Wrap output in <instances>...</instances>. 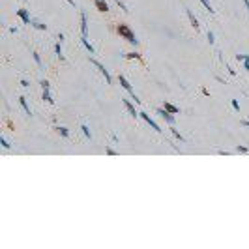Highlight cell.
I'll list each match as a JSON object with an SVG mask.
<instances>
[{"mask_svg": "<svg viewBox=\"0 0 249 249\" xmlns=\"http://www.w3.org/2000/svg\"><path fill=\"white\" fill-rule=\"evenodd\" d=\"M116 30H118V34H120V36H122L124 39H128L129 43H133V45H137V41H139V39H137V38H135V34H133L131 30H129V26H128V25H122V23H120Z\"/></svg>", "mask_w": 249, "mask_h": 249, "instance_id": "cell-1", "label": "cell"}, {"mask_svg": "<svg viewBox=\"0 0 249 249\" xmlns=\"http://www.w3.org/2000/svg\"><path fill=\"white\" fill-rule=\"evenodd\" d=\"M118 79H120V84H122V86H124V88H126V90H128V92H129V94H131V97H133V99H135V103H141V99H139V97H137V96H135V92H133V88H131V84H129V82H128V79H126V77H124V75H120V77H118Z\"/></svg>", "mask_w": 249, "mask_h": 249, "instance_id": "cell-2", "label": "cell"}, {"mask_svg": "<svg viewBox=\"0 0 249 249\" xmlns=\"http://www.w3.org/2000/svg\"><path fill=\"white\" fill-rule=\"evenodd\" d=\"M81 34H82V38H88V21H86L84 11H81Z\"/></svg>", "mask_w": 249, "mask_h": 249, "instance_id": "cell-3", "label": "cell"}, {"mask_svg": "<svg viewBox=\"0 0 249 249\" xmlns=\"http://www.w3.org/2000/svg\"><path fill=\"white\" fill-rule=\"evenodd\" d=\"M41 88H43V99L47 101V103H53V97H51V94H49V82L47 81H41Z\"/></svg>", "mask_w": 249, "mask_h": 249, "instance_id": "cell-4", "label": "cell"}, {"mask_svg": "<svg viewBox=\"0 0 249 249\" xmlns=\"http://www.w3.org/2000/svg\"><path fill=\"white\" fill-rule=\"evenodd\" d=\"M157 114H161V116H163L171 126H174V116H172V112H169L167 109H157Z\"/></svg>", "mask_w": 249, "mask_h": 249, "instance_id": "cell-5", "label": "cell"}, {"mask_svg": "<svg viewBox=\"0 0 249 249\" xmlns=\"http://www.w3.org/2000/svg\"><path fill=\"white\" fill-rule=\"evenodd\" d=\"M92 64H94V66H96L97 69L101 71V73L105 75V81H107V82H110V75H109V71L105 69V66H103V64H99V62H97V60H92Z\"/></svg>", "mask_w": 249, "mask_h": 249, "instance_id": "cell-6", "label": "cell"}, {"mask_svg": "<svg viewBox=\"0 0 249 249\" xmlns=\"http://www.w3.org/2000/svg\"><path fill=\"white\" fill-rule=\"evenodd\" d=\"M17 15L23 19L25 25H30V15H28V10H17Z\"/></svg>", "mask_w": 249, "mask_h": 249, "instance_id": "cell-7", "label": "cell"}, {"mask_svg": "<svg viewBox=\"0 0 249 249\" xmlns=\"http://www.w3.org/2000/svg\"><path fill=\"white\" fill-rule=\"evenodd\" d=\"M141 116H142V118H144V120H146V122H148V124H150V126H152V128H154V129H156V131H161V129H159V126H157V124H156V122H154V120H152V118H150V114H146V112H141Z\"/></svg>", "mask_w": 249, "mask_h": 249, "instance_id": "cell-8", "label": "cell"}, {"mask_svg": "<svg viewBox=\"0 0 249 249\" xmlns=\"http://www.w3.org/2000/svg\"><path fill=\"white\" fill-rule=\"evenodd\" d=\"M187 17H189V23H191V26L195 30H199V21H197V17L191 13V10H187Z\"/></svg>", "mask_w": 249, "mask_h": 249, "instance_id": "cell-9", "label": "cell"}, {"mask_svg": "<svg viewBox=\"0 0 249 249\" xmlns=\"http://www.w3.org/2000/svg\"><path fill=\"white\" fill-rule=\"evenodd\" d=\"M96 6H97V10H99V11H105V13L109 11V4H107L105 0H96Z\"/></svg>", "mask_w": 249, "mask_h": 249, "instance_id": "cell-10", "label": "cell"}, {"mask_svg": "<svg viewBox=\"0 0 249 249\" xmlns=\"http://www.w3.org/2000/svg\"><path fill=\"white\" fill-rule=\"evenodd\" d=\"M124 107H126V109H128V110H129V114H131V116H139V114H137V112H135V107H133L131 103H129V101H128V99H124Z\"/></svg>", "mask_w": 249, "mask_h": 249, "instance_id": "cell-11", "label": "cell"}, {"mask_svg": "<svg viewBox=\"0 0 249 249\" xmlns=\"http://www.w3.org/2000/svg\"><path fill=\"white\" fill-rule=\"evenodd\" d=\"M30 25L34 26V28H38V30H47V25H43V23H38V21H32Z\"/></svg>", "mask_w": 249, "mask_h": 249, "instance_id": "cell-12", "label": "cell"}, {"mask_svg": "<svg viewBox=\"0 0 249 249\" xmlns=\"http://www.w3.org/2000/svg\"><path fill=\"white\" fill-rule=\"evenodd\" d=\"M81 39H82V45H84V47H86V49H88V51H90V53H92V54H94V47H92V45H90V41H88V38H81Z\"/></svg>", "mask_w": 249, "mask_h": 249, "instance_id": "cell-13", "label": "cell"}, {"mask_svg": "<svg viewBox=\"0 0 249 249\" xmlns=\"http://www.w3.org/2000/svg\"><path fill=\"white\" fill-rule=\"evenodd\" d=\"M62 41H58L56 45H54V51H56V54H58V58H60V60H64V56H62V45H60Z\"/></svg>", "mask_w": 249, "mask_h": 249, "instance_id": "cell-14", "label": "cell"}, {"mask_svg": "<svg viewBox=\"0 0 249 249\" xmlns=\"http://www.w3.org/2000/svg\"><path fill=\"white\" fill-rule=\"evenodd\" d=\"M19 101H21V105H23V109H25V110H26V114H28V116H30V114H32V112H30V107H28V105H26V99H25V97H19Z\"/></svg>", "mask_w": 249, "mask_h": 249, "instance_id": "cell-15", "label": "cell"}, {"mask_svg": "<svg viewBox=\"0 0 249 249\" xmlns=\"http://www.w3.org/2000/svg\"><path fill=\"white\" fill-rule=\"evenodd\" d=\"M165 109H167L169 112H172V114H176L178 110H180V109H178V107H174V105H171V103H165Z\"/></svg>", "mask_w": 249, "mask_h": 249, "instance_id": "cell-16", "label": "cell"}, {"mask_svg": "<svg viewBox=\"0 0 249 249\" xmlns=\"http://www.w3.org/2000/svg\"><path fill=\"white\" fill-rule=\"evenodd\" d=\"M56 131L60 133V135L64 137V139H68V137H69V131H68V129H66V128H56Z\"/></svg>", "mask_w": 249, "mask_h": 249, "instance_id": "cell-17", "label": "cell"}, {"mask_svg": "<svg viewBox=\"0 0 249 249\" xmlns=\"http://www.w3.org/2000/svg\"><path fill=\"white\" fill-rule=\"evenodd\" d=\"M200 2H202V6H204V8H206V10H208V11H210V13H213V11H215V10H213V8H212V4H210V2H208V0H200Z\"/></svg>", "mask_w": 249, "mask_h": 249, "instance_id": "cell-18", "label": "cell"}, {"mask_svg": "<svg viewBox=\"0 0 249 249\" xmlns=\"http://www.w3.org/2000/svg\"><path fill=\"white\" fill-rule=\"evenodd\" d=\"M82 133H84V137H88V139H90V137H92V133H90V129H88V126H82Z\"/></svg>", "mask_w": 249, "mask_h": 249, "instance_id": "cell-19", "label": "cell"}, {"mask_svg": "<svg viewBox=\"0 0 249 249\" xmlns=\"http://www.w3.org/2000/svg\"><path fill=\"white\" fill-rule=\"evenodd\" d=\"M114 2H116V4H118V6H120V10H124V11H126V13H128V11H129V10H128V8H126V4H124V2H122V0H114Z\"/></svg>", "mask_w": 249, "mask_h": 249, "instance_id": "cell-20", "label": "cell"}, {"mask_svg": "<svg viewBox=\"0 0 249 249\" xmlns=\"http://www.w3.org/2000/svg\"><path fill=\"white\" fill-rule=\"evenodd\" d=\"M126 56H128V58H137V60H141V54H139V53H128Z\"/></svg>", "mask_w": 249, "mask_h": 249, "instance_id": "cell-21", "label": "cell"}, {"mask_svg": "<svg viewBox=\"0 0 249 249\" xmlns=\"http://www.w3.org/2000/svg\"><path fill=\"white\" fill-rule=\"evenodd\" d=\"M244 69H249V54L244 56Z\"/></svg>", "mask_w": 249, "mask_h": 249, "instance_id": "cell-22", "label": "cell"}, {"mask_svg": "<svg viewBox=\"0 0 249 249\" xmlns=\"http://www.w3.org/2000/svg\"><path fill=\"white\" fill-rule=\"evenodd\" d=\"M171 129H172V135H174V137H176V139H180V141H184V137H182V135H180V133H178V131H176V129H174V128H171Z\"/></svg>", "mask_w": 249, "mask_h": 249, "instance_id": "cell-23", "label": "cell"}, {"mask_svg": "<svg viewBox=\"0 0 249 249\" xmlns=\"http://www.w3.org/2000/svg\"><path fill=\"white\" fill-rule=\"evenodd\" d=\"M34 60H36V64H38V66H41V58H39L38 53H34Z\"/></svg>", "mask_w": 249, "mask_h": 249, "instance_id": "cell-24", "label": "cell"}, {"mask_svg": "<svg viewBox=\"0 0 249 249\" xmlns=\"http://www.w3.org/2000/svg\"><path fill=\"white\" fill-rule=\"evenodd\" d=\"M0 144H2V146H4V148H10V144H8V141H6V139H4V137H2V139H0Z\"/></svg>", "mask_w": 249, "mask_h": 249, "instance_id": "cell-25", "label": "cell"}, {"mask_svg": "<svg viewBox=\"0 0 249 249\" xmlns=\"http://www.w3.org/2000/svg\"><path fill=\"white\" fill-rule=\"evenodd\" d=\"M232 109H236V110L240 109V105H238V101H236V99H232Z\"/></svg>", "mask_w": 249, "mask_h": 249, "instance_id": "cell-26", "label": "cell"}, {"mask_svg": "<svg viewBox=\"0 0 249 249\" xmlns=\"http://www.w3.org/2000/svg\"><path fill=\"white\" fill-rule=\"evenodd\" d=\"M236 150H238V152H242V154H244V152H247V148H246V146H238Z\"/></svg>", "mask_w": 249, "mask_h": 249, "instance_id": "cell-27", "label": "cell"}, {"mask_svg": "<svg viewBox=\"0 0 249 249\" xmlns=\"http://www.w3.org/2000/svg\"><path fill=\"white\" fill-rule=\"evenodd\" d=\"M105 152H107V154H109V156H114V154H116V152H114V150H112V148H107V150H105Z\"/></svg>", "mask_w": 249, "mask_h": 249, "instance_id": "cell-28", "label": "cell"}, {"mask_svg": "<svg viewBox=\"0 0 249 249\" xmlns=\"http://www.w3.org/2000/svg\"><path fill=\"white\" fill-rule=\"evenodd\" d=\"M240 124L246 126V128H249V120H240Z\"/></svg>", "mask_w": 249, "mask_h": 249, "instance_id": "cell-29", "label": "cell"}, {"mask_svg": "<svg viewBox=\"0 0 249 249\" xmlns=\"http://www.w3.org/2000/svg\"><path fill=\"white\" fill-rule=\"evenodd\" d=\"M208 39H210V43H213V34L212 32H208Z\"/></svg>", "mask_w": 249, "mask_h": 249, "instance_id": "cell-30", "label": "cell"}, {"mask_svg": "<svg viewBox=\"0 0 249 249\" xmlns=\"http://www.w3.org/2000/svg\"><path fill=\"white\" fill-rule=\"evenodd\" d=\"M244 4H246V8L249 10V0H244Z\"/></svg>", "mask_w": 249, "mask_h": 249, "instance_id": "cell-31", "label": "cell"}, {"mask_svg": "<svg viewBox=\"0 0 249 249\" xmlns=\"http://www.w3.org/2000/svg\"><path fill=\"white\" fill-rule=\"evenodd\" d=\"M66 2H69V4H73V6H75V2H73V0H66Z\"/></svg>", "mask_w": 249, "mask_h": 249, "instance_id": "cell-32", "label": "cell"}]
</instances>
